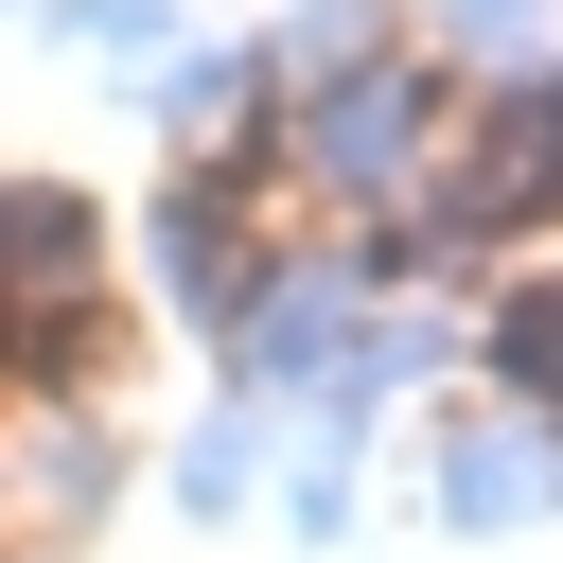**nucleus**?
<instances>
[{
	"instance_id": "f257e3e1",
	"label": "nucleus",
	"mask_w": 563,
	"mask_h": 563,
	"mask_svg": "<svg viewBox=\"0 0 563 563\" xmlns=\"http://www.w3.org/2000/svg\"><path fill=\"white\" fill-rule=\"evenodd\" d=\"M528 510H545V440L457 422V440H440V528H528Z\"/></svg>"
},
{
	"instance_id": "f03ea898",
	"label": "nucleus",
	"mask_w": 563,
	"mask_h": 563,
	"mask_svg": "<svg viewBox=\"0 0 563 563\" xmlns=\"http://www.w3.org/2000/svg\"><path fill=\"white\" fill-rule=\"evenodd\" d=\"M405 141H422V88H352V106H317V158H334V176H387Z\"/></svg>"
},
{
	"instance_id": "7ed1b4c3",
	"label": "nucleus",
	"mask_w": 563,
	"mask_h": 563,
	"mask_svg": "<svg viewBox=\"0 0 563 563\" xmlns=\"http://www.w3.org/2000/svg\"><path fill=\"white\" fill-rule=\"evenodd\" d=\"M493 369H510L528 405H563V282H528V299L493 317Z\"/></svg>"
},
{
	"instance_id": "20e7f679",
	"label": "nucleus",
	"mask_w": 563,
	"mask_h": 563,
	"mask_svg": "<svg viewBox=\"0 0 563 563\" xmlns=\"http://www.w3.org/2000/svg\"><path fill=\"white\" fill-rule=\"evenodd\" d=\"M176 493H194V510H246V422H211V440L176 457Z\"/></svg>"
},
{
	"instance_id": "39448f33",
	"label": "nucleus",
	"mask_w": 563,
	"mask_h": 563,
	"mask_svg": "<svg viewBox=\"0 0 563 563\" xmlns=\"http://www.w3.org/2000/svg\"><path fill=\"white\" fill-rule=\"evenodd\" d=\"M528 18H545V0H457V35H528Z\"/></svg>"
}]
</instances>
